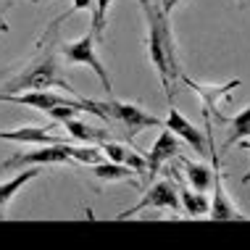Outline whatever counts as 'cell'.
<instances>
[{"label": "cell", "instance_id": "e0dca14e", "mask_svg": "<svg viewBox=\"0 0 250 250\" xmlns=\"http://www.w3.org/2000/svg\"><path fill=\"white\" fill-rule=\"evenodd\" d=\"M179 206L190 216H206L208 208H211V200L206 198V192H198V190H192V187L182 185L179 187Z\"/></svg>", "mask_w": 250, "mask_h": 250}, {"label": "cell", "instance_id": "277c9868", "mask_svg": "<svg viewBox=\"0 0 250 250\" xmlns=\"http://www.w3.org/2000/svg\"><path fill=\"white\" fill-rule=\"evenodd\" d=\"M108 111H111V121H119L124 126V134L129 137V143L137 137L143 129H164V121L153 113H147L145 108L134 105V103H124V100H108Z\"/></svg>", "mask_w": 250, "mask_h": 250}, {"label": "cell", "instance_id": "ba28073f", "mask_svg": "<svg viewBox=\"0 0 250 250\" xmlns=\"http://www.w3.org/2000/svg\"><path fill=\"white\" fill-rule=\"evenodd\" d=\"M179 79H182V82H185L187 87H192L195 95L203 100V111H206V113L213 111L219 119H221V113H219V100L227 98L229 92L237 90V87L242 84L240 79H229V82H224V84H206V82H198V79L187 77V74H179Z\"/></svg>", "mask_w": 250, "mask_h": 250}, {"label": "cell", "instance_id": "7a4b0ae2", "mask_svg": "<svg viewBox=\"0 0 250 250\" xmlns=\"http://www.w3.org/2000/svg\"><path fill=\"white\" fill-rule=\"evenodd\" d=\"M50 87H61V90L66 92H77L74 87L66 82V77L61 74L58 69V61L53 56H45L35 61V63H29L21 74H16L13 79L3 84V90L0 92H24V90H50Z\"/></svg>", "mask_w": 250, "mask_h": 250}, {"label": "cell", "instance_id": "7c38bea8", "mask_svg": "<svg viewBox=\"0 0 250 250\" xmlns=\"http://www.w3.org/2000/svg\"><path fill=\"white\" fill-rule=\"evenodd\" d=\"M100 150L105 153V158H108V161H116V164L129 166L132 171L137 174V177L147 171V161H145V155H140L137 150H129V147H124L121 143H113L111 137L100 143Z\"/></svg>", "mask_w": 250, "mask_h": 250}, {"label": "cell", "instance_id": "3957f363", "mask_svg": "<svg viewBox=\"0 0 250 250\" xmlns=\"http://www.w3.org/2000/svg\"><path fill=\"white\" fill-rule=\"evenodd\" d=\"M61 56H63V61L71 66H90V69L95 71V77L100 79L103 90L111 95L113 84H111V77H108V71L103 69V63H100V58L95 53V35H92V32H87V35L74 40V42H66L63 50H61Z\"/></svg>", "mask_w": 250, "mask_h": 250}, {"label": "cell", "instance_id": "8992f818", "mask_svg": "<svg viewBox=\"0 0 250 250\" xmlns=\"http://www.w3.org/2000/svg\"><path fill=\"white\" fill-rule=\"evenodd\" d=\"M147 208H171V211H177V208H179V190H177V185H174V179H161V182H155V185H153L137 203H134L132 208L119 211L113 219H116V221L132 219L134 213L147 211Z\"/></svg>", "mask_w": 250, "mask_h": 250}, {"label": "cell", "instance_id": "44dd1931", "mask_svg": "<svg viewBox=\"0 0 250 250\" xmlns=\"http://www.w3.org/2000/svg\"><path fill=\"white\" fill-rule=\"evenodd\" d=\"M179 3H182V0H161V11H164L166 16H171V11L177 8Z\"/></svg>", "mask_w": 250, "mask_h": 250}, {"label": "cell", "instance_id": "ffe728a7", "mask_svg": "<svg viewBox=\"0 0 250 250\" xmlns=\"http://www.w3.org/2000/svg\"><path fill=\"white\" fill-rule=\"evenodd\" d=\"M113 0H92V35L95 40L103 37V29H105V21H108V11H111Z\"/></svg>", "mask_w": 250, "mask_h": 250}, {"label": "cell", "instance_id": "8fae6325", "mask_svg": "<svg viewBox=\"0 0 250 250\" xmlns=\"http://www.w3.org/2000/svg\"><path fill=\"white\" fill-rule=\"evenodd\" d=\"M0 140L19 145H50L66 143V137L53 132V126H19V129H0Z\"/></svg>", "mask_w": 250, "mask_h": 250}, {"label": "cell", "instance_id": "603a6c76", "mask_svg": "<svg viewBox=\"0 0 250 250\" xmlns=\"http://www.w3.org/2000/svg\"><path fill=\"white\" fill-rule=\"evenodd\" d=\"M0 11H3V5H0Z\"/></svg>", "mask_w": 250, "mask_h": 250}, {"label": "cell", "instance_id": "5b68a950", "mask_svg": "<svg viewBox=\"0 0 250 250\" xmlns=\"http://www.w3.org/2000/svg\"><path fill=\"white\" fill-rule=\"evenodd\" d=\"M71 161V143H50V145H40L29 153H19L13 158L0 164V171L8 168H21V166H50V164H69Z\"/></svg>", "mask_w": 250, "mask_h": 250}, {"label": "cell", "instance_id": "d6986e66", "mask_svg": "<svg viewBox=\"0 0 250 250\" xmlns=\"http://www.w3.org/2000/svg\"><path fill=\"white\" fill-rule=\"evenodd\" d=\"M71 161L84 164V166H95L100 161H105V153L100 150V145H90V143L71 145Z\"/></svg>", "mask_w": 250, "mask_h": 250}, {"label": "cell", "instance_id": "ac0fdd59", "mask_svg": "<svg viewBox=\"0 0 250 250\" xmlns=\"http://www.w3.org/2000/svg\"><path fill=\"white\" fill-rule=\"evenodd\" d=\"M250 137V105L242 108L237 116L232 119V132H229L224 147H232V145H240L242 140Z\"/></svg>", "mask_w": 250, "mask_h": 250}, {"label": "cell", "instance_id": "4fadbf2b", "mask_svg": "<svg viewBox=\"0 0 250 250\" xmlns=\"http://www.w3.org/2000/svg\"><path fill=\"white\" fill-rule=\"evenodd\" d=\"M40 174H42V166H35V168H24L21 174H16L13 179H8V182H3L0 185V219L5 216V208H8V203L16 198V192L21 190L24 185H29L32 179H37Z\"/></svg>", "mask_w": 250, "mask_h": 250}, {"label": "cell", "instance_id": "9c48e42d", "mask_svg": "<svg viewBox=\"0 0 250 250\" xmlns=\"http://www.w3.org/2000/svg\"><path fill=\"white\" fill-rule=\"evenodd\" d=\"M179 153H182L179 137H177V134H174L171 129H166V126H164V132L155 137L150 153L145 155L147 171H150V174H158L161 168H164V164H168V161H174V158H179Z\"/></svg>", "mask_w": 250, "mask_h": 250}, {"label": "cell", "instance_id": "7402d4cb", "mask_svg": "<svg viewBox=\"0 0 250 250\" xmlns=\"http://www.w3.org/2000/svg\"><path fill=\"white\" fill-rule=\"evenodd\" d=\"M240 145H245V147H248V150H250V143H248V140H242V143H240ZM242 182H245V185H248V182H250V171L245 174V177H242Z\"/></svg>", "mask_w": 250, "mask_h": 250}, {"label": "cell", "instance_id": "9a60e30c", "mask_svg": "<svg viewBox=\"0 0 250 250\" xmlns=\"http://www.w3.org/2000/svg\"><path fill=\"white\" fill-rule=\"evenodd\" d=\"M90 168H92V177L100 182H137V174L129 166L116 164V161H100V164Z\"/></svg>", "mask_w": 250, "mask_h": 250}, {"label": "cell", "instance_id": "6da1fadb", "mask_svg": "<svg viewBox=\"0 0 250 250\" xmlns=\"http://www.w3.org/2000/svg\"><path fill=\"white\" fill-rule=\"evenodd\" d=\"M143 5V16L147 24V58H150L155 74L161 79L164 95L171 105L174 100V84L179 79V58H177V42H174L171 21L161 8H155L150 0H140Z\"/></svg>", "mask_w": 250, "mask_h": 250}, {"label": "cell", "instance_id": "2e32d148", "mask_svg": "<svg viewBox=\"0 0 250 250\" xmlns=\"http://www.w3.org/2000/svg\"><path fill=\"white\" fill-rule=\"evenodd\" d=\"M179 164H182V168H185V177H187V182H190L192 190L208 192L213 187V168H208L203 164H192V161L182 158V155H179Z\"/></svg>", "mask_w": 250, "mask_h": 250}, {"label": "cell", "instance_id": "5bb4252c", "mask_svg": "<svg viewBox=\"0 0 250 250\" xmlns=\"http://www.w3.org/2000/svg\"><path fill=\"white\" fill-rule=\"evenodd\" d=\"M61 126H63V129L69 132V137H74L77 143L100 145L103 140H108V132H105V129H98V126L84 124V121H79L77 116H74V119H66V121H61Z\"/></svg>", "mask_w": 250, "mask_h": 250}, {"label": "cell", "instance_id": "52a82bcc", "mask_svg": "<svg viewBox=\"0 0 250 250\" xmlns=\"http://www.w3.org/2000/svg\"><path fill=\"white\" fill-rule=\"evenodd\" d=\"M208 155L213 158V200H211V208H208V219H213V221L250 219V216H245L232 200L227 198L224 182H221V164H219V153H216V147H213V140H208Z\"/></svg>", "mask_w": 250, "mask_h": 250}, {"label": "cell", "instance_id": "30bf717a", "mask_svg": "<svg viewBox=\"0 0 250 250\" xmlns=\"http://www.w3.org/2000/svg\"><path fill=\"white\" fill-rule=\"evenodd\" d=\"M164 126H166V129H171L179 140H185L187 145H192L195 153H208V143H206V137H203V132L192 124L190 119L182 116V111H177L174 105L168 108V116L164 121Z\"/></svg>", "mask_w": 250, "mask_h": 250}]
</instances>
